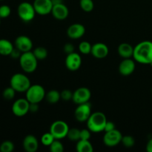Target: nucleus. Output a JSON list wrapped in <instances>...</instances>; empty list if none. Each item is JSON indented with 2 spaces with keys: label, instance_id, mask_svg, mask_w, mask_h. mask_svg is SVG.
<instances>
[{
  "label": "nucleus",
  "instance_id": "f257e3e1",
  "mask_svg": "<svg viewBox=\"0 0 152 152\" xmlns=\"http://www.w3.org/2000/svg\"><path fill=\"white\" fill-rule=\"evenodd\" d=\"M133 58L136 62L144 65L152 63V42L142 41L134 48Z\"/></svg>",
  "mask_w": 152,
  "mask_h": 152
},
{
  "label": "nucleus",
  "instance_id": "f03ea898",
  "mask_svg": "<svg viewBox=\"0 0 152 152\" xmlns=\"http://www.w3.org/2000/svg\"><path fill=\"white\" fill-rule=\"evenodd\" d=\"M106 116L102 112L96 111L91 114L88 120H87V128L91 132L99 133L103 132L105 124L107 123Z\"/></svg>",
  "mask_w": 152,
  "mask_h": 152
},
{
  "label": "nucleus",
  "instance_id": "7ed1b4c3",
  "mask_svg": "<svg viewBox=\"0 0 152 152\" xmlns=\"http://www.w3.org/2000/svg\"><path fill=\"white\" fill-rule=\"evenodd\" d=\"M38 59L34 54L33 51H28L22 53L19 57V64L25 72L33 73L37 68Z\"/></svg>",
  "mask_w": 152,
  "mask_h": 152
},
{
  "label": "nucleus",
  "instance_id": "20e7f679",
  "mask_svg": "<svg viewBox=\"0 0 152 152\" xmlns=\"http://www.w3.org/2000/svg\"><path fill=\"white\" fill-rule=\"evenodd\" d=\"M10 84L16 92H26L31 86L30 79L26 75L20 73H17L12 76Z\"/></svg>",
  "mask_w": 152,
  "mask_h": 152
},
{
  "label": "nucleus",
  "instance_id": "39448f33",
  "mask_svg": "<svg viewBox=\"0 0 152 152\" xmlns=\"http://www.w3.org/2000/svg\"><path fill=\"white\" fill-rule=\"evenodd\" d=\"M25 98L30 103H39L45 98V91L40 85H33L25 92Z\"/></svg>",
  "mask_w": 152,
  "mask_h": 152
},
{
  "label": "nucleus",
  "instance_id": "423d86ee",
  "mask_svg": "<svg viewBox=\"0 0 152 152\" xmlns=\"http://www.w3.org/2000/svg\"><path fill=\"white\" fill-rule=\"evenodd\" d=\"M17 13L19 18L25 22H31V20H33L35 17V14L37 13L34 4L27 1H24L19 4L17 8Z\"/></svg>",
  "mask_w": 152,
  "mask_h": 152
},
{
  "label": "nucleus",
  "instance_id": "0eeeda50",
  "mask_svg": "<svg viewBox=\"0 0 152 152\" xmlns=\"http://www.w3.org/2000/svg\"><path fill=\"white\" fill-rule=\"evenodd\" d=\"M69 131V126L62 120H56L53 122L50 127V132L56 140H61L67 137Z\"/></svg>",
  "mask_w": 152,
  "mask_h": 152
},
{
  "label": "nucleus",
  "instance_id": "6e6552de",
  "mask_svg": "<svg viewBox=\"0 0 152 152\" xmlns=\"http://www.w3.org/2000/svg\"><path fill=\"white\" fill-rule=\"evenodd\" d=\"M30 102L26 98H20L13 102L12 105V112L16 117H24L29 112Z\"/></svg>",
  "mask_w": 152,
  "mask_h": 152
},
{
  "label": "nucleus",
  "instance_id": "1a4fd4ad",
  "mask_svg": "<svg viewBox=\"0 0 152 152\" xmlns=\"http://www.w3.org/2000/svg\"><path fill=\"white\" fill-rule=\"evenodd\" d=\"M91 114V107L88 102L77 105V107L74 111V117L76 120L80 123L87 122Z\"/></svg>",
  "mask_w": 152,
  "mask_h": 152
},
{
  "label": "nucleus",
  "instance_id": "9d476101",
  "mask_svg": "<svg viewBox=\"0 0 152 152\" xmlns=\"http://www.w3.org/2000/svg\"><path fill=\"white\" fill-rule=\"evenodd\" d=\"M123 135L117 129H114L110 132H105L103 136V142L106 146L114 147L121 142Z\"/></svg>",
  "mask_w": 152,
  "mask_h": 152
},
{
  "label": "nucleus",
  "instance_id": "9b49d317",
  "mask_svg": "<svg viewBox=\"0 0 152 152\" xmlns=\"http://www.w3.org/2000/svg\"><path fill=\"white\" fill-rule=\"evenodd\" d=\"M91 96V91L88 88L80 87L73 92L72 100L77 105L88 102Z\"/></svg>",
  "mask_w": 152,
  "mask_h": 152
},
{
  "label": "nucleus",
  "instance_id": "f8f14e48",
  "mask_svg": "<svg viewBox=\"0 0 152 152\" xmlns=\"http://www.w3.org/2000/svg\"><path fill=\"white\" fill-rule=\"evenodd\" d=\"M33 4L36 13L42 16L51 13L53 6L52 0H34Z\"/></svg>",
  "mask_w": 152,
  "mask_h": 152
},
{
  "label": "nucleus",
  "instance_id": "ddd939ff",
  "mask_svg": "<svg viewBox=\"0 0 152 152\" xmlns=\"http://www.w3.org/2000/svg\"><path fill=\"white\" fill-rule=\"evenodd\" d=\"M82 58L79 53L76 52L67 55L65 59V66L69 71H76L81 67Z\"/></svg>",
  "mask_w": 152,
  "mask_h": 152
},
{
  "label": "nucleus",
  "instance_id": "4468645a",
  "mask_svg": "<svg viewBox=\"0 0 152 152\" xmlns=\"http://www.w3.org/2000/svg\"><path fill=\"white\" fill-rule=\"evenodd\" d=\"M15 48L22 53L31 51L33 48V42L27 36H19L15 39Z\"/></svg>",
  "mask_w": 152,
  "mask_h": 152
},
{
  "label": "nucleus",
  "instance_id": "2eb2a0df",
  "mask_svg": "<svg viewBox=\"0 0 152 152\" xmlns=\"http://www.w3.org/2000/svg\"><path fill=\"white\" fill-rule=\"evenodd\" d=\"M135 62L131 58L123 59V60L120 62L119 65V72L121 75L127 77L133 74L135 70Z\"/></svg>",
  "mask_w": 152,
  "mask_h": 152
},
{
  "label": "nucleus",
  "instance_id": "dca6fc26",
  "mask_svg": "<svg viewBox=\"0 0 152 152\" xmlns=\"http://www.w3.org/2000/svg\"><path fill=\"white\" fill-rule=\"evenodd\" d=\"M86 33V28L83 25L80 23H75L70 25L67 30V35L69 38L73 39H77L84 36Z\"/></svg>",
  "mask_w": 152,
  "mask_h": 152
},
{
  "label": "nucleus",
  "instance_id": "f3484780",
  "mask_svg": "<svg viewBox=\"0 0 152 152\" xmlns=\"http://www.w3.org/2000/svg\"><path fill=\"white\" fill-rule=\"evenodd\" d=\"M108 52H109V50H108V46L104 43L97 42L92 45L91 53L96 59H104L108 56Z\"/></svg>",
  "mask_w": 152,
  "mask_h": 152
},
{
  "label": "nucleus",
  "instance_id": "a211bd4d",
  "mask_svg": "<svg viewBox=\"0 0 152 152\" xmlns=\"http://www.w3.org/2000/svg\"><path fill=\"white\" fill-rule=\"evenodd\" d=\"M51 13L55 19L58 20H64L68 16L69 10L65 4L63 3H59L53 6Z\"/></svg>",
  "mask_w": 152,
  "mask_h": 152
},
{
  "label": "nucleus",
  "instance_id": "6ab92c4d",
  "mask_svg": "<svg viewBox=\"0 0 152 152\" xmlns=\"http://www.w3.org/2000/svg\"><path fill=\"white\" fill-rule=\"evenodd\" d=\"M24 149L27 152H36L39 148V142L37 137L32 134H28L24 138L23 142Z\"/></svg>",
  "mask_w": 152,
  "mask_h": 152
},
{
  "label": "nucleus",
  "instance_id": "aec40b11",
  "mask_svg": "<svg viewBox=\"0 0 152 152\" xmlns=\"http://www.w3.org/2000/svg\"><path fill=\"white\" fill-rule=\"evenodd\" d=\"M117 51H118L119 55H120L121 57H123V59L133 57L134 48L132 47V45L129 44V43H121V44L118 46Z\"/></svg>",
  "mask_w": 152,
  "mask_h": 152
},
{
  "label": "nucleus",
  "instance_id": "412c9836",
  "mask_svg": "<svg viewBox=\"0 0 152 152\" xmlns=\"http://www.w3.org/2000/svg\"><path fill=\"white\" fill-rule=\"evenodd\" d=\"M13 48L14 47L13 44L9 40L5 39H0V54L2 56H10Z\"/></svg>",
  "mask_w": 152,
  "mask_h": 152
},
{
  "label": "nucleus",
  "instance_id": "4be33fe9",
  "mask_svg": "<svg viewBox=\"0 0 152 152\" xmlns=\"http://www.w3.org/2000/svg\"><path fill=\"white\" fill-rule=\"evenodd\" d=\"M76 150L78 152H92L94 151V148L89 140H80L77 142Z\"/></svg>",
  "mask_w": 152,
  "mask_h": 152
},
{
  "label": "nucleus",
  "instance_id": "5701e85b",
  "mask_svg": "<svg viewBox=\"0 0 152 152\" xmlns=\"http://www.w3.org/2000/svg\"><path fill=\"white\" fill-rule=\"evenodd\" d=\"M45 99L49 103L55 104L59 101L61 99L60 92L56 90H50L46 94Z\"/></svg>",
  "mask_w": 152,
  "mask_h": 152
},
{
  "label": "nucleus",
  "instance_id": "b1692460",
  "mask_svg": "<svg viewBox=\"0 0 152 152\" xmlns=\"http://www.w3.org/2000/svg\"><path fill=\"white\" fill-rule=\"evenodd\" d=\"M34 54L38 60H43L48 56V50L44 47H37L33 51Z\"/></svg>",
  "mask_w": 152,
  "mask_h": 152
},
{
  "label": "nucleus",
  "instance_id": "393cba45",
  "mask_svg": "<svg viewBox=\"0 0 152 152\" xmlns=\"http://www.w3.org/2000/svg\"><path fill=\"white\" fill-rule=\"evenodd\" d=\"M67 137L73 142H77L80 140V130L77 128L69 129Z\"/></svg>",
  "mask_w": 152,
  "mask_h": 152
},
{
  "label": "nucleus",
  "instance_id": "a878e982",
  "mask_svg": "<svg viewBox=\"0 0 152 152\" xmlns=\"http://www.w3.org/2000/svg\"><path fill=\"white\" fill-rule=\"evenodd\" d=\"M80 5L82 10L85 12H91L94 7V4L92 0H80Z\"/></svg>",
  "mask_w": 152,
  "mask_h": 152
},
{
  "label": "nucleus",
  "instance_id": "bb28decb",
  "mask_svg": "<svg viewBox=\"0 0 152 152\" xmlns=\"http://www.w3.org/2000/svg\"><path fill=\"white\" fill-rule=\"evenodd\" d=\"M92 45L87 41H83L79 45V50L83 54H89L91 52Z\"/></svg>",
  "mask_w": 152,
  "mask_h": 152
},
{
  "label": "nucleus",
  "instance_id": "cd10ccee",
  "mask_svg": "<svg viewBox=\"0 0 152 152\" xmlns=\"http://www.w3.org/2000/svg\"><path fill=\"white\" fill-rule=\"evenodd\" d=\"M49 148L51 152H62L64 151V146L59 140L55 139L53 142L50 144Z\"/></svg>",
  "mask_w": 152,
  "mask_h": 152
},
{
  "label": "nucleus",
  "instance_id": "c85d7f7f",
  "mask_svg": "<svg viewBox=\"0 0 152 152\" xmlns=\"http://www.w3.org/2000/svg\"><path fill=\"white\" fill-rule=\"evenodd\" d=\"M55 138L53 137V135L50 134V132H48V133H45L41 137V142L42 145H45V146H50V144L53 142Z\"/></svg>",
  "mask_w": 152,
  "mask_h": 152
},
{
  "label": "nucleus",
  "instance_id": "c756f323",
  "mask_svg": "<svg viewBox=\"0 0 152 152\" xmlns=\"http://www.w3.org/2000/svg\"><path fill=\"white\" fill-rule=\"evenodd\" d=\"M121 142L126 148H132L135 144V140L130 135H126L124 137L123 136Z\"/></svg>",
  "mask_w": 152,
  "mask_h": 152
},
{
  "label": "nucleus",
  "instance_id": "7c9ffc66",
  "mask_svg": "<svg viewBox=\"0 0 152 152\" xmlns=\"http://www.w3.org/2000/svg\"><path fill=\"white\" fill-rule=\"evenodd\" d=\"M14 149V145L11 141H4L0 145V151L1 152H12Z\"/></svg>",
  "mask_w": 152,
  "mask_h": 152
},
{
  "label": "nucleus",
  "instance_id": "2f4dec72",
  "mask_svg": "<svg viewBox=\"0 0 152 152\" xmlns=\"http://www.w3.org/2000/svg\"><path fill=\"white\" fill-rule=\"evenodd\" d=\"M16 92V91L11 86H10V87L4 89L2 93V96L4 97V99H6V100H11V99H13L14 98Z\"/></svg>",
  "mask_w": 152,
  "mask_h": 152
},
{
  "label": "nucleus",
  "instance_id": "473e14b6",
  "mask_svg": "<svg viewBox=\"0 0 152 152\" xmlns=\"http://www.w3.org/2000/svg\"><path fill=\"white\" fill-rule=\"evenodd\" d=\"M11 9L8 5H1L0 6V18L1 19H5L10 15Z\"/></svg>",
  "mask_w": 152,
  "mask_h": 152
},
{
  "label": "nucleus",
  "instance_id": "72a5a7b5",
  "mask_svg": "<svg viewBox=\"0 0 152 152\" xmlns=\"http://www.w3.org/2000/svg\"><path fill=\"white\" fill-rule=\"evenodd\" d=\"M60 96L62 100L69 101L72 99L73 92L70 90H68V89H65V90H63L60 92Z\"/></svg>",
  "mask_w": 152,
  "mask_h": 152
},
{
  "label": "nucleus",
  "instance_id": "f704fd0d",
  "mask_svg": "<svg viewBox=\"0 0 152 152\" xmlns=\"http://www.w3.org/2000/svg\"><path fill=\"white\" fill-rule=\"evenodd\" d=\"M91 131L88 129L80 130V140H89L91 138Z\"/></svg>",
  "mask_w": 152,
  "mask_h": 152
},
{
  "label": "nucleus",
  "instance_id": "c9c22d12",
  "mask_svg": "<svg viewBox=\"0 0 152 152\" xmlns=\"http://www.w3.org/2000/svg\"><path fill=\"white\" fill-rule=\"evenodd\" d=\"M63 50L64 52L66 53L67 55H68L69 54V53L74 52V46L73 45V44H71V43H66V44L64 45Z\"/></svg>",
  "mask_w": 152,
  "mask_h": 152
},
{
  "label": "nucleus",
  "instance_id": "e433bc0d",
  "mask_svg": "<svg viewBox=\"0 0 152 152\" xmlns=\"http://www.w3.org/2000/svg\"><path fill=\"white\" fill-rule=\"evenodd\" d=\"M114 129H115V125H114V123L111 121H107L105 126V129H104V132H110V131L114 130Z\"/></svg>",
  "mask_w": 152,
  "mask_h": 152
},
{
  "label": "nucleus",
  "instance_id": "4c0bfd02",
  "mask_svg": "<svg viewBox=\"0 0 152 152\" xmlns=\"http://www.w3.org/2000/svg\"><path fill=\"white\" fill-rule=\"evenodd\" d=\"M22 53L20 51V50H18L16 48H14L13 51H12L11 53H10V56H11L12 58H14V59H18V58L19 59V57H20V56L22 55Z\"/></svg>",
  "mask_w": 152,
  "mask_h": 152
},
{
  "label": "nucleus",
  "instance_id": "58836bf2",
  "mask_svg": "<svg viewBox=\"0 0 152 152\" xmlns=\"http://www.w3.org/2000/svg\"><path fill=\"white\" fill-rule=\"evenodd\" d=\"M39 103H30L29 111L32 113L37 112L39 110Z\"/></svg>",
  "mask_w": 152,
  "mask_h": 152
},
{
  "label": "nucleus",
  "instance_id": "ea45409f",
  "mask_svg": "<svg viewBox=\"0 0 152 152\" xmlns=\"http://www.w3.org/2000/svg\"><path fill=\"white\" fill-rule=\"evenodd\" d=\"M146 151L148 152H152V138L148 140L146 145Z\"/></svg>",
  "mask_w": 152,
  "mask_h": 152
},
{
  "label": "nucleus",
  "instance_id": "a19ab883",
  "mask_svg": "<svg viewBox=\"0 0 152 152\" xmlns=\"http://www.w3.org/2000/svg\"><path fill=\"white\" fill-rule=\"evenodd\" d=\"M52 2H53V4H59V3H62V0H52Z\"/></svg>",
  "mask_w": 152,
  "mask_h": 152
},
{
  "label": "nucleus",
  "instance_id": "79ce46f5",
  "mask_svg": "<svg viewBox=\"0 0 152 152\" xmlns=\"http://www.w3.org/2000/svg\"><path fill=\"white\" fill-rule=\"evenodd\" d=\"M0 24H1V18H0Z\"/></svg>",
  "mask_w": 152,
  "mask_h": 152
},
{
  "label": "nucleus",
  "instance_id": "37998d69",
  "mask_svg": "<svg viewBox=\"0 0 152 152\" xmlns=\"http://www.w3.org/2000/svg\"><path fill=\"white\" fill-rule=\"evenodd\" d=\"M151 66H152V63H151Z\"/></svg>",
  "mask_w": 152,
  "mask_h": 152
}]
</instances>
